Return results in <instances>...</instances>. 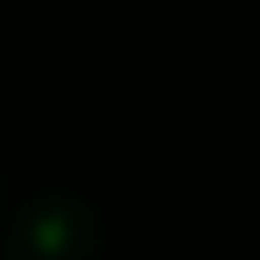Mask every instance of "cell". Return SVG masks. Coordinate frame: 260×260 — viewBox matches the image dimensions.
Segmentation results:
<instances>
[{
	"instance_id": "obj_1",
	"label": "cell",
	"mask_w": 260,
	"mask_h": 260,
	"mask_svg": "<svg viewBox=\"0 0 260 260\" xmlns=\"http://www.w3.org/2000/svg\"><path fill=\"white\" fill-rule=\"evenodd\" d=\"M105 221L83 194H34L6 216L0 227V260H100Z\"/></svg>"
},
{
	"instance_id": "obj_2",
	"label": "cell",
	"mask_w": 260,
	"mask_h": 260,
	"mask_svg": "<svg viewBox=\"0 0 260 260\" xmlns=\"http://www.w3.org/2000/svg\"><path fill=\"white\" fill-rule=\"evenodd\" d=\"M0 194H6V172H0Z\"/></svg>"
}]
</instances>
